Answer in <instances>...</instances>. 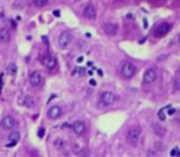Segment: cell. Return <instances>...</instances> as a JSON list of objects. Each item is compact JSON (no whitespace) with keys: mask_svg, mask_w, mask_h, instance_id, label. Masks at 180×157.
I'll return each mask as SVG.
<instances>
[{"mask_svg":"<svg viewBox=\"0 0 180 157\" xmlns=\"http://www.w3.org/2000/svg\"><path fill=\"white\" fill-rule=\"evenodd\" d=\"M126 139H127V142L131 146H137L138 142H140V139H141L140 127H131L128 129L127 134H126Z\"/></svg>","mask_w":180,"mask_h":157,"instance_id":"obj_1","label":"cell"},{"mask_svg":"<svg viewBox=\"0 0 180 157\" xmlns=\"http://www.w3.org/2000/svg\"><path fill=\"white\" fill-rule=\"evenodd\" d=\"M136 71H137V68L133 63L131 62H126L122 65L121 68V75L125 77V78H131L136 75Z\"/></svg>","mask_w":180,"mask_h":157,"instance_id":"obj_2","label":"cell"},{"mask_svg":"<svg viewBox=\"0 0 180 157\" xmlns=\"http://www.w3.org/2000/svg\"><path fill=\"white\" fill-rule=\"evenodd\" d=\"M100 101L104 106H112L117 101V95L112 91H104L100 95Z\"/></svg>","mask_w":180,"mask_h":157,"instance_id":"obj_3","label":"cell"},{"mask_svg":"<svg viewBox=\"0 0 180 157\" xmlns=\"http://www.w3.org/2000/svg\"><path fill=\"white\" fill-rule=\"evenodd\" d=\"M72 42H73V36L70 32H68V31H63L58 37V44L62 49L68 48L69 45L72 44Z\"/></svg>","mask_w":180,"mask_h":157,"instance_id":"obj_4","label":"cell"},{"mask_svg":"<svg viewBox=\"0 0 180 157\" xmlns=\"http://www.w3.org/2000/svg\"><path fill=\"white\" fill-rule=\"evenodd\" d=\"M41 63H42V65H43L44 68L51 69V70L57 66V60H56V58L52 57V55H49V54L43 55V57L41 58Z\"/></svg>","mask_w":180,"mask_h":157,"instance_id":"obj_5","label":"cell"},{"mask_svg":"<svg viewBox=\"0 0 180 157\" xmlns=\"http://www.w3.org/2000/svg\"><path fill=\"white\" fill-rule=\"evenodd\" d=\"M172 30V25L168 24V22H162L160 25H158L154 30V35L157 37H163L168 33V32Z\"/></svg>","mask_w":180,"mask_h":157,"instance_id":"obj_6","label":"cell"},{"mask_svg":"<svg viewBox=\"0 0 180 157\" xmlns=\"http://www.w3.org/2000/svg\"><path fill=\"white\" fill-rule=\"evenodd\" d=\"M157 78V71L154 68H148L144 71V75H143V82L144 84H152L154 82Z\"/></svg>","mask_w":180,"mask_h":157,"instance_id":"obj_7","label":"cell"},{"mask_svg":"<svg viewBox=\"0 0 180 157\" xmlns=\"http://www.w3.org/2000/svg\"><path fill=\"white\" fill-rule=\"evenodd\" d=\"M62 114H63V109H62L61 106H52V107L48 109V112H47L48 118L53 119V120H54V119L61 118Z\"/></svg>","mask_w":180,"mask_h":157,"instance_id":"obj_8","label":"cell"},{"mask_svg":"<svg viewBox=\"0 0 180 157\" xmlns=\"http://www.w3.org/2000/svg\"><path fill=\"white\" fill-rule=\"evenodd\" d=\"M103 30L106 35L109 36H115L118 31V26L115 24V22H105L103 25Z\"/></svg>","mask_w":180,"mask_h":157,"instance_id":"obj_9","label":"cell"},{"mask_svg":"<svg viewBox=\"0 0 180 157\" xmlns=\"http://www.w3.org/2000/svg\"><path fill=\"white\" fill-rule=\"evenodd\" d=\"M29 80H30L31 86L38 87L41 84H42V75H41V72H38V71H32Z\"/></svg>","mask_w":180,"mask_h":157,"instance_id":"obj_10","label":"cell"},{"mask_svg":"<svg viewBox=\"0 0 180 157\" xmlns=\"http://www.w3.org/2000/svg\"><path fill=\"white\" fill-rule=\"evenodd\" d=\"M16 125H17V123L12 117H4L1 120V127H3V129H5V130H11V129H14Z\"/></svg>","mask_w":180,"mask_h":157,"instance_id":"obj_11","label":"cell"},{"mask_svg":"<svg viewBox=\"0 0 180 157\" xmlns=\"http://www.w3.org/2000/svg\"><path fill=\"white\" fill-rule=\"evenodd\" d=\"M72 128H73V131H74L77 135H83L86 130V125L83 120H75L74 123H73Z\"/></svg>","mask_w":180,"mask_h":157,"instance_id":"obj_12","label":"cell"},{"mask_svg":"<svg viewBox=\"0 0 180 157\" xmlns=\"http://www.w3.org/2000/svg\"><path fill=\"white\" fill-rule=\"evenodd\" d=\"M83 15H84V17L89 18V20H95V18H96V10H95V7L91 5V4L86 5L84 7V10H83Z\"/></svg>","mask_w":180,"mask_h":157,"instance_id":"obj_13","label":"cell"},{"mask_svg":"<svg viewBox=\"0 0 180 157\" xmlns=\"http://www.w3.org/2000/svg\"><path fill=\"white\" fill-rule=\"evenodd\" d=\"M152 127H153V131L157 136L159 137H163L165 135V133H167V129H165L163 125H160L159 123H153L152 124Z\"/></svg>","mask_w":180,"mask_h":157,"instance_id":"obj_14","label":"cell"},{"mask_svg":"<svg viewBox=\"0 0 180 157\" xmlns=\"http://www.w3.org/2000/svg\"><path fill=\"white\" fill-rule=\"evenodd\" d=\"M10 41V32L8 28L0 30V43H8Z\"/></svg>","mask_w":180,"mask_h":157,"instance_id":"obj_15","label":"cell"},{"mask_svg":"<svg viewBox=\"0 0 180 157\" xmlns=\"http://www.w3.org/2000/svg\"><path fill=\"white\" fill-rule=\"evenodd\" d=\"M21 104H24L26 108H32L35 106V98L32 96H25L21 101Z\"/></svg>","mask_w":180,"mask_h":157,"instance_id":"obj_16","label":"cell"},{"mask_svg":"<svg viewBox=\"0 0 180 157\" xmlns=\"http://www.w3.org/2000/svg\"><path fill=\"white\" fill-rule=\"evenodd\" d=\"M20 137H21V134H20V131H17V130H14V131H11L10 134H9V141L10 142H16L20 140Z\"/></svg>","mask_w":180,"mask_h":157,"instance_id":"obj_17","label":"cell"},{"mask_svg":"<svg viewBox=\"0 0 180 157\" xmlns=\"http://www.w3.org/2000/svg\"><path fill=\"white\" fill-rule=\"evenodd\" d=\"M6 71L10 74V75H15L16 74V71H17V66H16V64L15 63H10L8 65V68H6Z\"/></svg>","mask_w":180,"mask_h":157,"instance_id":"obj_18","label":"cell"},{"mask_svg":"<svg viewBox=\"0 0 180 157\" xmlns=\"http://www.w3.org/2000/svg\"><path fill=\"white\" fill-rule=\"evenodd\" d=\"M64 146H66V142H64V140H62L61 137H57V139L54 140V147L62 150V149H64Z\"/></svg>","mask_w":180,"mask_h":157,"instance_id":"obj_19","label":"cell"},{"mask_svg":"<svg viewBox=\"0 0 180 157\" xmlns=\"http://www.w3.org/2000/svg\"><path fill=\"white\" fill-rule=\"evenodd\" d=\"M49 0H32V3H34L35 6L37 7H42V6H46L48 4Z\"/></svg>","mask_w":180,"mask_h":157,"instance_id":"obj_20","label":"cell"},{"mask_svg":"<svg viewBox=\"0 0 180 157\" xmlns=\"http://www.w3.org/2000/svg\"><path fill=\"white\" fill-rule=\"evenodd\" d=\"M170 156L172 157H174V156H179L180 157V151H179V149L178 147H174V149L170 151Z\"/></svg>","mask_w":180,"mask_h":157,"instance_id":"obj_21","label":"cell"},{"mask_svg":"<svg viewBox=\"0 0 180 157\" xmlns=\"http://www.w3.org/2000/svg\"><path fill=\"white\" fill-rule=\"evenodd\" d=\"M14 6L15 7H22L24 6V0H14Z\"/></svg>","mask_w":180,"mask_h":157,"instance_id":"obj_22","label":"cell"},{"mask_svg":"<svg viewBox=\"0 0 180 157\" xmlns=\"http://www.w3.org/2000/svg\"><path fill=\"white\" fill-rule=\"evenodd\" d=\"M158 117H159L160 120H165V112H164V109L159 110V112H158Z\"/></svg>","mask_w":180,"mask_h":157,"instance_id":"obj_23","label":"cell"},{"mask_svg":"<svg viewBox=\"0 0 180 157\" xmlns=\"http://www.w3.org/2000/svg\"><path fill=\"white\" fill-rule=\"evenodd\" d=\"M44 133H46L44 128H40L38 129V137H43L44 136Z\"/></svg>","mask_w":180,"mask_h":157,"instance_id":"obj_24","label":"cell"},{"mask_svg":"<svg viewBox=\"0 0 180 157\" xmlns=\"http://www.w3.org/2000/svg\"><path fill=\"white\" fill-rule=\"evenodd\" d=\"M16 144H15V142H10V144H8L6 145V147H12V146H15Z\"/></svg>","mask_w":180,"mask_h":157,"instance_id":"obj_25","label":"cell"},{"mask_svg":"<svg viewBox=\"0 0 180 157\" xmlns=\"http://www.w3.org/2000/svg\"><path fill=\"white\" fill-rule=\"evenodd\" d=\"M178 42H179V44H180V33H179V37H178Z\"/></svg>","mask_w":180,"mask_h":157,"instance_id":"obj_26","label":"cell"}]
</instances>
